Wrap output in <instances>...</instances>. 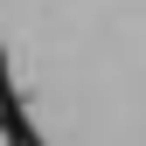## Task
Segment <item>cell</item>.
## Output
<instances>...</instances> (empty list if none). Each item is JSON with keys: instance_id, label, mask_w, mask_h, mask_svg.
I'll use <instances>...</instances> for the list:
<instances>
[{"instance_id": "obj_1", "label": "cell", "mask_w": 146, "mask_h": 146, "mask_svg": "<svg viewBox=\"0 0 146 146\" xmlns=\"http://www.w3.org/2000/svg\"><path fill=\"white\" fill-rule=\"evenodd\" d=\"M0 146H14V132H7V125H0Z\"/></svg>"}]
</instances>
